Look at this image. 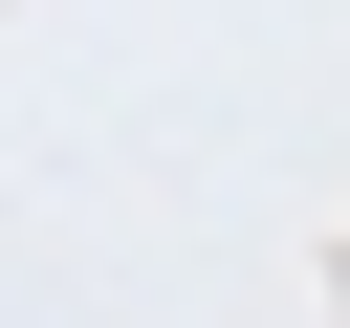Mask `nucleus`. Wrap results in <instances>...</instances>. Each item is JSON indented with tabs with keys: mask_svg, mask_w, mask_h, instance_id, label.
<instances>
[]
</instances>
